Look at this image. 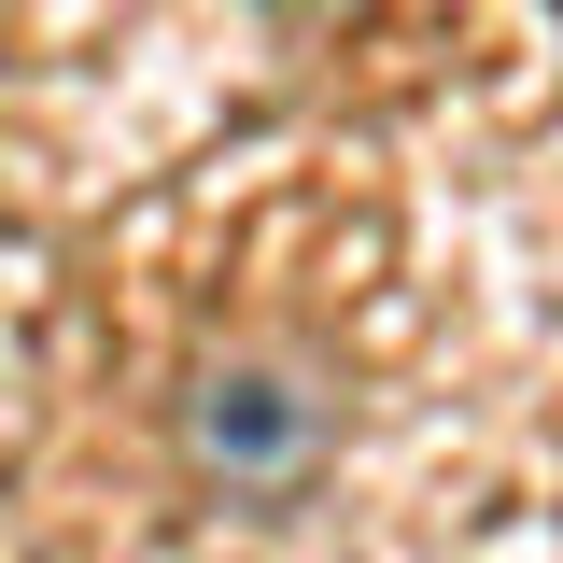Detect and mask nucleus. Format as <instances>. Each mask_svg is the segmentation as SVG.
<instances>
[{
	"label": "nucleus",
	"mask_w": 563,
	"mask_h": 563,
	"mask_svg": "<svg viewBox=\"0 0 563 563\" xmlns=\"http://www.w3.org/2000/svg\"><path fill=\"white\" fill-rule=\"evenodd\" d=\"M184 451H198L225 493H282L310 451H324V395L296 366H211L184 395Z\"/></svg>",
	"instance_id": "f257e3e1"
}]
</instances>
